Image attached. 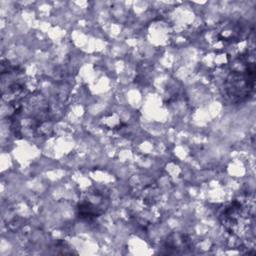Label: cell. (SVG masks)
I'll return each mask as SVG.
<instances>
[{
  "label": "cell",
  "mask_w": 256,
  "mask_h": 256,
  "mask_svg": "<svg viewBox=\"0 0 256 256\" xmlns=\"http://www.w3.org/2000/svg\"><path fill=\"white\" fill-rule=\"evenodd\" d=\"M78 216L84 220H92L102 214L103 210L100 204H94L91 201L83 200L78 204Z\"/></svg>",
  "instance_id": "cell-2"
},
{
  "label": "cell",
  "mask_w": 256,
  "mask_h": 256,
  "mask_svg": "<svg viewBox=\"0 0 256 256\" xmlns=\"http://www.w3.org/2000/svg\"><path fill=\"white\" fill-rule=\"evenodd\" d=\"M239 64L229 72L223 85V95L230 103H240L247 100L254 90V62L241 59Z\"/></svg>",
  "instance_id": "cell-1"
}]
</instances>
